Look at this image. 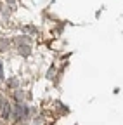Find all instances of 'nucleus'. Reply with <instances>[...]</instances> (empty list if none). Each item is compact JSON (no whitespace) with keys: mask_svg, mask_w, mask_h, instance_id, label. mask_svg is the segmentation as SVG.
<instances>
[{"mask_svg":"<svg viewBox=\"0 0 123 125\" xmlns=\"http://www.w3.org/2000/svg\"><path fill=\"white\" fill-rule=\"evenodd\" d=\"M2 78H4V70H2V62H0V82H2Z\"/></svg>","mask_w":123,"mask_h":125,"instance_id":"1","label":"nucleus"}]
</instances>
